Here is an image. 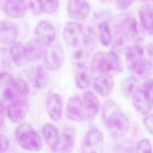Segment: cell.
<instances>
[{"mask_svg":"<svg viewBox=\"0 0 153 153\" xmlns=\"http://www.w3.org/2000/svg\"><path fill=\"white\" fill-rule=\"evenodd\" d=\"M102 116L108 132L113 138H121L128 131L129 120L113 100H109L104 103Z\"/></svg>","mask_w":153,"mask_h":153,"instance_id":"obj_1","label":"cell"},{"mask_svg":"<svg viewBox=\"0 0 153 153\" xmlns=\"http://www.w3.org/2000/svg\"><path fill=\"white\" fill-rule=\"evenodd\" d=\"M91 71L99 75L121 72L123 66L117 53L111 50L109 52L98 51L93 54L90 62Z\"/></svg>","mask_w":153,"mask_h":153,"instance_id":"obj_2","label":"cell"},{"mask_svg":"<svg viewBox=\"0 0 153 153\" xmlns=\"http://www.w3.org/2000/svg\"><path fill=\"white\" fill-rule=\"evenodd\" d=\"M15 136L18 143L23 149L38 152L42 149V140L38 133L27 123H20L16 129Z\"/></svg>","mask_w":153,"mask_h":153,"instance_id":"obj_3","label":"cell"},{"mask_svg":"<svg viewBox=\"0 0 153 153\" xmlns=\"http://www.w3.org/2000/svg\"><path fill=\"white\" fill-rule=\"evenodd\" d=\"M45 68L51 71H56L62 66L65 60V53L61 44L57 41L45 47L44 53Z\"/></svg>","mask_w":153,"mask_h":153,"instance_id":"obj_4","label":"cell"},{"mask_svg":"<svg viewBox=\"0 0 153 153\" xmlns=\"http://www.w3.org/2000/svg\"><path fill=\"white\" fill-rule=\"evenodd\" d=\"M15 81L10 74L6 72H1L0 106L5 110L12 102L20 97L16 87Z\"/></svg>","mask_w":153,"mask_h":153,"instance_id":"obj_5","label":"cell"},{"mask_svg":"<svg viewBox=\"0 0 153 153\" xmlns=\"http://www.w3.org/2000/svg\"><path fill=\"white\" fill-rule=\"evenodd\" d=\"M104 137L98 129L93 128L85 134L81 145L82 153H103Z\"/></svg>","mask_w":153,"mask_h":153,"instance_id":"obj_6","label":"cell"},{"mask_svg":"<svg viewBox=\"0 0 153 153\" xmlns=\"http://www.w3.org/2000/svg\"><path fill=\"white\" fill-rule=\"evenodd\" d=\"M84 30L77 22L70 21L65 23L63 30V37L66 44L72 48L79 47L83 41Z\"/></svg>","mask_w":153,"mask_h":153,"instance_id":"obj_7","label":"cell"},{"mask_svg":"<svg viewBox=\"0 0 153 153\" xmlns=\"http://www.w3.org/2000/svg\"><path fill=\"white\" fill-rule=\"evenodd\" d=\"M118 32L126 40L137 42L141 41L143 35L136 20L131 16L123 19L119 25Z\"/></svg>","mask_w":153,"mask_h":153,"instance_id":"obj_8","label":"cell"},{"mask_svg":"<svg viewBox=\"0 0 153 153\" xmlns=\"http://www.w3.org/2000/svg\"><path fill=\"white\" fill-rule=\"evenodd\" d=\"M124 54L128 69L134 73L146 60L145 58L144 49L136 44L127 46L124 50Z\"/></svg>","mask_w":153,"mask_h":153,"instance_id":"obj_9","label":"cell"},{"mask_svg":"<svg viewBox=\"0 0 153 153\" xmlns=\"http://www.w3.org/2000/svg\"><path fill=\"white\" fill-rule=\"evenodd\" d=\"M76 137L75 129L73 126L66 127L60 134L59 141L52 150L53 153H72Z\"/></svg>","mask_w":153,"mask_h":153,"instance_id":"obj_10","label":"cell"},{"mask_svg":"<svg viewBox=\"0 0 153 153\" xmlns=\"http://www.w3.org/2000/svg\"><path fill=\"white\" fill-rule=\"evenodd\" d=\"M29 108V103L26 97H19L12 102L7 108L8 118L14 123H20L25 118Z\"/></svg>","mask_w":153,"mask_h":153,"instance_id":"obj_11","label":"cell"},{"mask_svg":"<svg viewBox=\"0 0 153 153\" xmlns=\"http://www.w3.org/2000/svg\"><path fill=\"white\" fill-rule=\"evenodd\" d=\"M36 38L45 47L55 41L56 30L53 25L47 20L39 22L35 26Z\"/></svg>","mask_w":153,"mask_h":153,"instance_id":"obj_12","label":"cell"},{"mask_svg":"<svg viewBox=\"0 0 153 153\" xmlns=\"http://www.w3.org/2000/svg\"><path fill=\"white\" fill-rule=\"evenodd\" d=\"M66 117L72 121L80 122L85 119L82 100L77 95L71 96L66 105Z\"/></svg>","mask_w":153,"mask_h":153,"instance_id":"obj_13","label":"cell"},{"mask_svg":"<svg viewBox=\"0 0 153 153\" xmlns=\"http://www.w3.org/2000/svg\"><path fill=\"white\" fill-rule=\"evenodd\" d=\"M69 17L75 22L81 21L87 17L90 7L87 1H69L67 5Z\"/></svg>","mask_w":153,"mask_h":153,"instance_id":"obj_14","label":"cell"},{"mask_svg":"<svg viewBox=\"0 0 153 153\" xmlns=\"http://www.w3.org/2000/svg\"><path fill=\"white\" fill-rule=\"evenodd\" d=\"M44 45L36 38H33L24 44V60L30 62H36L44 56Z\"/></svg>","mask_w":153,"mask_h":153,"instance_id":"obj_15","label":"cell"},{"mask_svg":"<svg viewBox=\"0 0 153 153\" xmlns=\"http://www.w3.org/2000/svg\"><path fill=\"white\" fill-rule=\"evenodd\" d=\"M29 7V1L19 0H9L5 2L4 11L5 15L10 18H22L24 17Z\"/></svg>","mask_w":153,"mask_h":153,"instance_id":"obj_16","label":"cell"},{"mask_svg":"<svg viewBox=\"0 0 153 153\" xmlns=\"http://www.w3.org/2000/svg\"><path fill=\"white\" fill-rule=\"evenodd\" d=\"M82 103L85 119L93 120L98 114L100 108V102L98 97L92 91H87L83 94Z\"/></svg>","mask_w":153,"mask_h":153,"instance_id":"obj_17","label":"cell"},{"mask_svg":"<svg viewBox=\"0 0 153 153\" xmlns=\"http://www.w3.org/2000/svg\"><path fill=\"white\" fill-rule=\"evenodd\" d=\"M18 30L16 26L7 20H2L0 24V41L4 45H12L16 42Z\"/></svg>","mask_w":153,"mask_h":153,"instance_id":"obj_18","label":"cell"},{"mask_svg":"<svg viewBox=\"0 0 153 153\" xmlns=\"http://www.w3.org/2000/svg\"><path fill=\"white\" fill-rule=\"evenodd\" d=\"M29 9L36 15L41 14H51L56 12L59 7L58 1H30Z\"/></svg>","mask_w":153,"mask_h":153,"instance_id":"obj_19","label":"cell"},{"mask_svg":"<svg viewBox=\"0 0 153 153\" xmlns=\"http://www.w3.org/2000/svg\"><path fill=\"white\" fill-rule=\"evenodd\" d=\"M114 85V78L110 74L99 75L93 81L94 90L102 97L108 96L112 90Z\"/></svg>","mask_w":153,"mask_h":153,"instance_id":"obj_20","label":"cell"},{"mask_svg":"<svg viewBox=\"0 0 153 153\" xmlns=\"http://www.w3.org/2000/svg\"><path fill=\"white\" fill-rule=\"evenodd\" d=\"M46 108L50 118L54 121H59L63 111V101L61 96L57 93L51 94L47 101Z\"/></svg>","mask_w":153,"mask_h":153,"instance_id":"obj_21","label":"cell"},{"mask_svg":"<svg viewBox=\"0 0 153 153\" xmlns=\"http://www.w3.org/2000/svg\"><path fill=\"white\" fill-rule=\"evenodd\" d=\"M75 81L76 86L81 90H86L90 87L92 78L91 72L83 63H78L76 66Z\"/></svg>","mask_w":153,"mask_h":153,"instance_id":"obj_22","label":"cell"},{"mask_svg":"<svg viewBox=\"0 0 153 153\" xmlns=\"http://www.w3.org/2000/svg\"><path fill=\"white\" fill-rule=\"evenodd\" d=\"M139 14L142 27L147 32L153 34V4L145 2L140 7Z\"/></svg>","mask_w":153,"mask_h":153,"instance_id":"obj_23","label":"cell"},{"mask_svg":"<svg viewBox=\"0 0 153 153\" xmlns=\"http://www.w3.org/2000/svg\"><path fill=\"white\" fill-rule=\"evenodd\" d=\"M42 133L44 141L53 150L57 145L60 137L58 128L53 124L48 123L44 125Z\"/></svg>","mask_w":153,"mask_h":153,"instance_id":"obj_24","label":"cell"},{"mask_svg":"<svg viewBox=\"0 0 153 153\" xmlns=\"http://www.w3.org/2000/svg\"><path fill=\"white\" fill-rule=\"evenodd\" d=\"M50 79V75L45 67L39 65L35 68L32 76V82L35 87L45 88L49 84Z\"/></svg>","mask_w":153,"mask_h":153,"instance_id":"obj_25","label":"cell"},{"mask_svg":"<svg viewBox=\"0 0 153 153\" xmlns=\"http://www.w3.org/2000/svg\"><path fill=\"white\" fill-rule=\"evenodd\" d=\"M131 98L133 105L138 112L143 115L149 114L152 106L145 98L141 88L133 94Z\"/></svg>","mask_w":153,"mask_h":153,"instance_id":"obj_26","label":"cell"},{"mask_svg":"<svg viewBox=\"0 0 153 153\" xmlns=\"http://www.w3.org/2000/svg\"><path fill=\"white\" fill-rule=\"evenodd\" d=\"M100 41L104 46H109L112 40V33L109 25L105 21L100 22L97 26Z\"/></svg>","mask_w":153,"mask_h":153,"instance_id":"obj_27","label":"cell"},{"mask_svg":"<svg viewBox=\"0 0 153 153\" xmlns=\"http://www.w3.org/2000/svg\"><path fill=\"white\" fill-rule=\"evenodd\" d=\"M24 44L22 42L16 41L13 44L10 48V56L12 61L17 65H22L23 57Z\"/></svg>","mask_w":153,"mask_h":153,"instance_id":"obj_28","label":"cell"},{"mask_svg":"<svg viewBox=\"0 0 153 153\" xmlns=\"http://www.w3.org/2000/svg\"><path fill=\"white\" fill-rule=\"evenodd\" d=\"M137 79L134 76L127 78L122 85V92L124 96L127 98L132 97L133 94L140 88Z\"/></svg>","mask_w":153,"mask_h":153,"instance_id":"obj_29","label":"cell"},{"mask_svg":"<svg viewBox=\"0 0 153 153\" xmlns=\"http://www.w3.org/2000/svg\"><path fill=\"white\" fill-rule=\"evenodd\" d=\"M134 144L128 139L120 140L112 146L113 153H134Z\"/></svg>","mask_w":153,"mask_h":153,"instance_id":"obj_30","label":"cell"},{"mask_svg":"<svg viewBox=\"0 0 153 153\" xmlns=\"http://www.w3.org/2000/svg\"><path fill=\"white\" fill-rule=\"evenodd\" d=\"M141 90L145 98L153 107V79L149 78L146 79Z\"/></svg>","mask_w":153,"mask_h":153,"instance_id":"obj_31","label":"cell"},{"mask_svg":"<svg viewBox=\"0 0 153 153\" xmlns=\"http://www.w3.org/2000/svg\"><path fill=\"white\" fill-rule=\"evenodd\" d=\"M16 87L20 97H26L29 93V87L27 82L23 79H17L15 81Z\"/></svg>","mask_w":153,"mask_h":153,"instance_id":"obj_32","label":"cell"},{"mask_svg":"<svg viewBox=\"0 0 153 153\" xmlns=\"http://www.w3.org/2000/svg\"><path fill=\"white\" fill-rule=\"evenodd\" d=\"M136 153H152L150 141L148 139H141L137 144Z\"/></svg>","mask_w":153,"mask_h":153,"instance_id":"obj_33","label":"cell"},{"mask_svg":"<svg viewBox=\"0 0 153 153\" xmlns=\"http://www.w3.org/2000/svg\"><path fill=\"white\" fill-rule=\"evenodd\" d=\"M143 123L145 128L148 132L153 135V114H149L145 115Z\"/></svg>","mask_w":153,"mask_h":153,"instance_id":"obj_34","label":"cell"},{"mask_svg":"<svg viewBox=\"0 0 153 153\" xmlns=\"http://www.w3.org/2000/svg\"><path fill=\"white\" fill-rule=\"evenodd\" d=\"M1 153H5L9 146V139L8 137L2 134H1Z\"/></svg>","mask_w":153,"mask_h":153,"instance_id":"obj_35","label":"cell"},{"mask_svg":"<svg viewBox=\"0 0 153 153\" xmlns=\"http://www.w3.org/2000/svg\"><path fill=\"white\" fill-rule=\"evenodd\" d=\"M132 1H116V7L118 10L124 11L127 10L132 4Z\"/></svg>","mask_w":153,"mask_h":153,"instance_id":"obj_36","label":"cell"},{"mask_svg":"<svg viewBox=\"0 0 153 153\" xmlns=\"http://www.w3.org/2000/svg\"><path fill=\"white\" fill-rule=\"evenodd\" d=\"M149 53L151 54V56L153 58V45L150 47V50H149Z\"/></svg>","mask_w":153,"mask_h":153,"instance_id":"obj_37","label":"cell"},{"mask_svg":"<svg viewBox=\"0 0 153 153\" xmlns=\"http://www.w3.org/2000/svg\"><path fill=\"white\" fill-rule=\"evenodd\" d=\"M152 3H153V1H152Z\"/></svg>","mask_w":153,"mask_h":153,"instance_id":"obj_38","label":"cell"}]
</instances>
